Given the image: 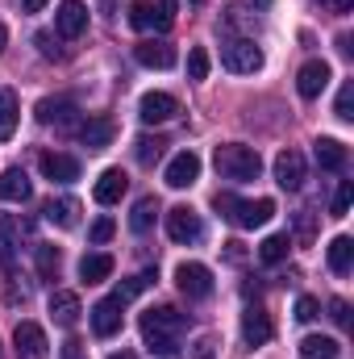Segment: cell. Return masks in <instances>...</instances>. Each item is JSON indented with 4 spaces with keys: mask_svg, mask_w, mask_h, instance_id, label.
<instances>
[{
    "mask_svg": "<svg viewBox=\"0 0 354 359\" xmlns=\"http://www.w3.org/2000/svg\"><path fill=\"white\" fill-rule=\"evenodd\" d=\"M142 343L150 355H163V359H176L179 355V339L187 330V318L171 309V305H159V309H146L142 313Z\"/></svg>",
    "mask_w": 354,
    "mask_h": 359,
    "instance_id": "cell-1",
    "label": "cell"
},
{
    "mask_svg": "<svg viewBox=\"0 0 354 359\" xmlns=\"http://www.w3.org/2000/svg\"><path fill=\"white\" fill-rule=\"evenodd\" d=\"M213 205H217V213L225 217V222H234L238 230H255V226H267L271 217H275V201H238L234 192H217L213 196Z\"/></svg>",
    "mask_w": 354,
    "mask_h": 359,
    "instance_id": "cell-2",
    "label": "cell"
},
{
    "mask_svg": "<svg viewBox=\"0 0 354 359\" xmlns=\"http://www.w3.org/2000/svg\"><path fill=\"white\" fill-rule=\"evenodd\" d=\"M213 163H217L221 180H234V184L259 180V172H263V159H259V151H255V147H242V142H225V147H217Z\"/></svg>",
    "mask_w": 354,
    "mask_h": 359,
    "instance_id": "cell-3",
    "label": "cell"
},
{
    "mask_svg": "<svg viewBox=\"0 0 354 359\" xmlns=\"http://www.w3.org/2000/svg\"><path fill=\"white\" fill-rule=\"evenodd\" d=\"M221 67L234 76H255L263 67V50L255 46V38H229L221 46Z\"/></svg>",
    "mask_w": 354,
    "mask_h": 359,
    "instance_id": "cell-4",
    "label": "cell"
},
{
    "mask_svg": "<svg viewBox=\"0 0 354 359\" xmlns=\"http://www.w3.org/2000/svg\"><path fill=\"white\" fill-rule=\"evenodd\" d=\"M13 351H17V359H50L46 330H42L38 322H17V330H13Z\"/></svg>",
    "mask_w": 354,
    "mask_h": 359,
    "instance_id": "cell-5",
    "label": "cell"
},
{
    "mask_svg": "<svg viewBox=\"0 0 354 359\" xmlns=\"http://www.w3.org/2000/svg\"><path fill=\"white\" fill-rule=\"evenodd\" d=\"M176 284H179V292H183L187 301H204V297H213V271L204 268V264H179L176 268Z\"/></svg>",
    "mask_w": 354,
    "mask_h": 359,
    "instance_id": "cell-6",
    "label": "cell"
},
{
    "mask_svg": "<svg viewBox=\"0 0 354 359\" xmlns=\"http://www.w3.org/2000/svg\"><path fill=\"white\" fill-rule=\"evenodd\" d=\"M38 121H42V126H55L59 134H71V130L84 126V121H80V109H76L71 100H42V104H38Z\"/></svg>",
    "mask_w": 354,
    "mask_h": 359,
    "instance_id": "cell-7",
    "label": "cell"
},
{
    "mask_svg": "<svg viewBox=\"0 0 354 359\" xmlns=\"http://www.w3.org/2000/svg\"><path fill=\"white\" fill-rule=\"evenodd\" d=\"M179 113V100L171 92H146L142 100H138V117L146 121V126H163V121H171Z\"/></svg>",
    "mask_w": 354,
    "mask_h": 359,
    "instance_id": "cell-8",
    "label": "cell"
},
{
    "mask_svg": "<svg viewBox=\"0 0 354 359\" xmlns=\"http://www.w3.org/2000/svg\"><path fill=\"white\" fill-rule=\"evenodd\" d=\"M167 234H171L176 243H200V234H204L200 213H196L192 205H176V209L167 213Z\"/></svg>",
    "mask_w": 354,
    "mask_h": 359,
    "instance_id": "cell-9",
    "label": "cell"
},
{
    "mask_svg": "<svg viewBox=\"0 0 354 359\" xmlns=\"http://www.w3.org/2000/svg\"><path fill=\"white\" fill-rule=\"evenodd\" d=\"M275 184L288 188V192L304 188V155L300 151H279L275 155Z\"/></svg>",
    "mask_w": 354,
    "mask_h": 359,
    "instance_id": "cell-10",
    "label": "cell"
},
{
    "mask_svg": "<svg viewBox=\"0 0 354 359\" xmlns=\"http://www.w3.org/2000/svg\"><path fill=\"white\" fill-rule=\"evenodd\" d=\"M55 29H59L63 38H80V34L88 29V4H84V0H63L59 13H55Z\"/></svg>",
    "mask_w": 354,
    "mask_h": 359,
    "instance_id": "cell-11",
    "label": "cell"
},
{
    "mask_svg": "<svg viewBox=\"0 0 354 359\" xmlns=\"http://www.w3.org/2000/svg\"><path fill=\"white\" fill-rule=\"evenodd\" d=\"M134 59H138L142 67H159V72H167V67H176V46L163 42V38H146V42L134 46Z\"/></svg>",
    "mask_w": 354,
    "mask_h": 359,
    "instance_id": "cell-12",
    "label": "cell"
},
{
    "mask_svg": "<svg viewBox=\"0 0 354 359\" xmlns=\"http://www.w3.org/2000/svg\"><path fill=\"white\" fill-rule=\"evenodd\" d=\"M325 84H330V63H325V59H309V63L300 67V76H296V88H300L304 100H317V96L325 92Z\"/></svg>",
    "mask_w": 354,
    "mask_h": 359,
    "instance_id": "cell-13",
    "label": "cell"
},
{
    "mask_svg": "<svg viewBox=\"0 0 354 359\" xmlns=\"http://www.w3.org/2000/svg\"><path fill=\"white\" fill-rule=\"evenodd\" d=\"M92 330H96L100 339H113V334L121 330V301H117V297H104V301L92 305Z\"/></svg>",
    "mask_w": 354,
    "mask_h": 359,
    "instance_id": "cell-14",
    "label": "cell"
},
{
    "mask_svg": "<svg viewBox=\"0 0 354 359\" xmlns=\"http://www.w3.org/2000/svg\"><path fill=\"white\" fill-rule=\"evenodd\" d=\"M163 180H167L171 188H192V184L200 180V159H196L192 151H179L176 159L167 163V172H163Z\"/></svg>",
    "mask_w": 354,
    "mask_h": 359,
    "instance_id": "cell-15",
    "label": "cell"
},
{
    "mask_svg": "<svg viewBox=\"0 0 354 359\" xmlns=\"http://www.w3.org/2000/svg\"><path fill=\"white\" fill-rule=\"evenodd\" d=\"M125 188H129V176H125L121 168H108V172H100L92 196H96V205H117V201L125 196Z\"/></svg>",
    "mask_w": 354,
    "mask_h": 359,
    "instance_id": "cell-16",
    "label": "cell"
},
{
    "mask_svg": "<svg viewBox=\"0 0 354 359\" xmlns=\"http://www.w3.org/2000/svg\"><path fill=\"white\" fill-rule=\"evenodd\" d=\"M29 196H34V184H29V176H25L21 168H4V172H0V201L25 205Z\"/></svg>",
    "mask_w": 354,
    "mask_h": 359,
    "instance_id": "cell-17",
    "label": "cell"
},
{
    "mask_svg": "<svg viewBox=\"0 0 354 359\" xmlns=\"http://www.w3.org/2000/svg\"><path fill=\"white\" fill-rule=\"evenodd\" d=\"M42 176L55 180V184H71V180H80V159L63 155V151H50V155H42Z\"/></svg>",
    "mask_w": 354,
    "mask_h": 359,
    "instance_id": "cell-18",
    "label": "cell"
},
{
    "mask_svg": "<svg viewBox=\"0 0 354 359\" xmlns=\"http://www.w3.org/2000/svg\"><path fill=\"white\" fill-rule=\"evenodd\" d=\"M271 334H275V326H271L267 309L250 305V309L242 313V339H246L250 347H263V343H271Z\"/></svg>",
    "mask_w": 354,
    "mask_h": 359,
    "instance_id": "cell-19",
    "label": "cell"
},
{
    "mask_svg": "<svg viewBox=\"0 0 354 359\" xmlns=\"http://www.w3.org/2000/svg\"><path fill=\"white\" fill-rule=\"evenodd\" d=\"M42 217H46L50 226H59V230H71V226L80 222V201H76V196L46 201V205H42Z\"/></svg>",
    "mask_w": 354,
    "mask_h": 359,
    "instance_id": "cell-20",
    "label": "cell"
},
{
    "mask_svg": "<svg viewBox=\"0 0 354 359\" xmlns=\"http://www.w3.org/2000/svg\"><path fill=\"white\" fill-rule=\"evenodd\" d=\"M80 313H84V309H80V297H76V292H67V288L50 292V318H55L59 326H67V330H71V326L80 322Z\"/></svg>",
    "mask_w": 354,
    "mask_h": 359,
    "instance_id": "cell-21",
    "label": "cell"
},
{
    "mask_svg": "<svg viewBox=\"0 0 354 359\" xmlns=\"http://www.w3.org/2000/svg\"><path fill=\"white\" fill-rule=\"evenodd\" d=\"M113 134H117V130H113V121H108V117H92V121L80 126V138H84V147H88V151L108 147V142H113Z\"/></svg>",
    "mask_w": 354,
    "mask_h": 359,
    "instance_id": "cell-22",
    "label": "cell"
},
{
    "mask_svg": "<svg viewBox=\"0 0 354 359\" xmlns=\"http://www.w3.org/2000/svg\"><path fill=\"white\" fill-rule=\"evenodd\" d=\"M113 276V255H104V251H92L80 259V280L84 284H100V280H108Z\"/></svg>",
    "mask_w": 354,
    "mask_h": 359,
    "instance_id": "cell-23",
    "label": "cell"
},
{
    "mask_svg": "<svg viewBox=\"0 0 354 359\" xmlns=\"http://www.w3.org/2000/svg\"><path fill=\"white\" fill-rule=\"evenodd\" d=\"M317 163L325 172H342L346 168V147L338 138H317Z\"/></svg>",
    "mask_w": 354,
    "mask_h": 359,
    "instance_id": "cell-24",
    "label": "cell"
},
{
    "mask_svg": "<svg viewBox=\"0 0 354 359\" xmlns=\"http://www.w3.org/2000/svg\"><path fill=\"white\" fill-rule=\"evenodd\" d=\"M351 268H354V238L338 234V238L330 243V271H334V276H346Z\"/></svg>",
    "mask_w": 354,
    "mask_h": 359,
    "instance_id": "cell-25",
    "label": "cell"
},
{
    "mask_svg": "<svg viewBox=\"0 0 354 359\" xmlns=\"http://www.w3.org/2000/svg\"><path fill=\"white\" fill-rule=\"evenodd\" d=\"M17 117H21L17 92L4 88V92H0V142H8V138H13V130H17Z\"/></svg>",
    "mask_w": 354,
    "mask_h": 359,
    "instance_id": "cell-26",
    "label": "cell"
},
{
    "mask_svg": "<svg viewBox=\"0 0 354 359\" xmlns=\"http://www.w3.org/2000/svg\"><path fill=\"white\" fill-rule=\"evenodd\" d=\"M338 355H342V347L334 339H325V334H309L300 343V359H338Z\"/></svg>",
    "mask_w": 354,
    "mask_h": 359,
    "instance_id": "cell-27",
    "label": "cell"
},
{
    "mask_svg": "<svg viewBox=\"0 0 354 359\" xmlns=\"http://www.w3.org/2000/svg\"><path fill=\"white\" fill-rule=\"evenodd\" d=\"M155 217H159V201H155V196H142V201L134 205V213H129V230H134V234H146V230L155 226Z\"/></svg>",
    "mask_w": 354,
    "mask_h": 359,
    "instance_id": "cell-28",
    "label": "cell"
},
{
    "mask_svg": "<svg viewBox=\"0 0 354 359\" xmlns=\"http://www.w3.org/2000/svg\"><path fill=\"white\" fill-rule=\"evenodd\" d=\"M288 247H292L288 234H271V238L259 243V259H263V264H283V259H288Z\"/></svg>",
    "mask_w": 354,
    "mask_h": 359,
    "instance_id": "cell-29",
    "label": "cell"
},
{
    "mask_svg": "<svg viewBox=\"0 0 354 359\" xmlns=\"http://www.w3.org/2000/svg\"><path fill=\"white\" fill-rule=\"evenodd\" d=\"M155 280H159V276H155V271H142V276H129V280H125V284H117V292H113V297H117V301H121V305H125V301H134V297H138V292H146V288H150V284H155Z\"/></svg>",
    "mask_w": 354,
    "mask_h": 359,
    "instance_id": "cell-30",
    "label": "cell"
},
{
    "mask_svg": "<svg viewBox=\"0 0 354 359\" xmlns=\"http://www.w3.org/2000/svg\"><path fill=\"white\" fill-rule=\"evenodd\" d=\"M59 247H50V243H38V276L42 280H55L59 276Z\"/></svg>",
    "mask_w": 354,
    "mask_h": 359,
    "instance_id": "cell-31",
    "label": "cell"
},
{
    "mask_svg": "<svg viewBox=\"0 0 354 359\" xmlns=\"http://www.w3.org/2000/svg\"><path fill=\"white\" fill-rule=\"evenodd\" d=\"M187 80H208V50L204 46L187 50Z\"/></svg>",
    "mask_w": 354,
    "mask_h": 359,
    "instance_id": "cell-32",
    "label": "cell"
},
{
    "mask_svg": "<svg viewBox=\"0 0 354 359\" xmlns=\"http://www.w3.org/2000/svg\"><path fill=\"white\" fill-rule=\"evenodd\" d=\"M334 113H338V121H354V84L346 80L342 88H338V100H334Z\"/></svg>",
    "mask_w": 354,
    "mask_h": 359,
    "instance_id": "cell-33",
    "label": "cell"
},
{
    "mask_svg": "<svg viewBox=\"0 0 354 359\" xmlns=\"http://www.w3.org/2000/svg\"><path fill=\"white\" fill-rule=\"evenodd\" d=\"M134 155H138V163L150 168V163L163 155V142H159V138H138V142H134Z\"/></svg>",
    "mask_w": 354,
    "mask_h": 359,
    "instance_id": "cell-34",
    "label": "cell"
},
{
    "mask_svg": "<svg viewBox=\"0 0 354 359\" xmlns=\"http://www.w3.org/2000/svg\"><path fill=\"white\" fill-rule=\"evenodd\" d=\"M351 201H354V184L342 180L338 192H334V217H346V213H351Z\"/></svg>",
    "mask_w": 354,
    "mask_h": 359,
    "instance_id": "cell-35",
    "label": "cell"
},
{
    "mask_svg": "<svg viewBox=\"0 0 354 359\" xmlns=\"http://www.w3.org/2000/svg\"><path fill=\"white\" fill-rule=\"evenodd\" d=\"M129 25H134V29H150V25H155V8H150L146 0H138V4L129 8Z\"/></svg>",
    "mask_w": 354,
    "mask_h": 359,
    "instance_id": "cell-36",
    "label": "cell"
},
{
    "mask_svg": "<svg viewBox=\"0 0 354 359\" xmlns=\"http://www.w3.org/2000/svg\"><path fill=\"white\" fill-rule=\"evenodd\" d=\"M176 8H179V0H159V8H155V29H171V25H176Z\"/></svg>",
    "mask_w": 354,
    "mask_h": 359,
    "instance_id": "cell-37",
    "label": "cell"
},
{
    "mask_svg": "<svg viewBox=\"0 0 354 359\" xmlns=\"http://www.w3.org/2000/svg\"><path fill=\"white\" fill-rule=\"evenodd\" d=\"M317 313H321V301L317 297H300L296 301V322H313Z\"/></svg>",
    "mask_w": 354,
    "mask_h": 359,
    "instance_id": "cell-38",
    "label": "cell"
},
{
    "mask_svg": "<svg viewBox=\"0 0 354 359\" xmlns=\"http://www.w3.org/2000/svg\"><path fill=\"white\" fill-rule=\"evenodd\" d=\"M0 264H4L8 276L17 271V247H13V238H8V234H0Z\"/></svg>",
    "mask_w": 354,
    "mask_h": 359,
    "instance_id": "cell-39",
    "label": "cell"
},
{
    "mask_svg": "<svg viewBox=\"0 0 354 359\" xmlns=\"http://www.w3.org/2000/svg\"><path fill=\"white\" fill-rule=\"evenodd\" d=\"M113 230H117V226H113V217H100V222L92 226V243H96V247H104V243L113 238Z\"/></svg>",
    "mask_w": 354,
    "mask_h": 359,
    "instance_id": "cell-40",
    "label": "cell"
},
{
    "mask_svg": "<svg viewBox=\"0 0 354 359\" xmlns=\"http://www.w3.org/2000/svg\"><path fill=\"white\" fill-rule=\"evenodd\" d=\"M330 318H334L342 330H351V305H346V301H330Z\"/></svg>",
    "mask_w": 354,
    "mask_h": 359,
    "instance_id": "cell-41",
    "label": "cell"
},
{
    "mask_svg": "<svg viewBox=\"0 0 354 359\" xmlns=\"http://www.w3.org/2000/svg\"><path fill=\"white\" fill-rule=\"evenodd\" d=\"M213 347H217V339H213V334H200V343H196L192 359H213Z\"/></svg>",
    "mask_w": 354,
    "mask_h": 359,
    "instance_id": "cell-42",
    "label": "cell"
},
{
    "mask_svg": "<svg viewBox=\"0 0 354 359\" xmlns=\"http://www.w3.org/2000/svg\"><path fill=\"white\" fill-rule=\"evenodd\" d=\"M34 42H38V50H42V55H46V59H59V50H55V46H50V42H55V38H50V34H38V38H34Z\"/></svg>",
    "mask_w": 354,
    "mask_h": 359,
    "instance_id": "cell-43",
    "label": "cell"
},
{
    "mask_svg": "<svg viewBox=\"0 0 354 359\" xmlns=\"http://www.w3.org/2000/svg\"><path fill=\"white\" fill-rule=\"evenodd\" d=\"M296 230H300V238L309 243V238H313V213H300V217H296Z\"/></svg>",
    "mask_w": 354,
    "mask_h": 359,
    "instance_id": "cell-44",
    "label": "cell"
},
{
    "mask_svg": "<svg viewBox=\"0 0 354 359\" xmlns=\"http://www.w3.org/2000/svg\"><path fill=\"white\" fill-rule=\"evenodd\" d=\"M225 259H229V264H242V259H246L242 243H225Z\"/></svg>",
    "mask_w": 354,
    "mask_h": 359,
    "instance_id": "cell-45",
    "label": "cell"
},
{
    "mask_svg": "<svg viewBox=\"0 0 354 359\" xmlns=\"http://www.w3.org/2000/svg\"><path fill=\"white\" fill-rule=\"evenodd\" d=\"M63 359H84V351H80V339H71V343L63 347Z\"/></svg>",
    "mask_w": 354,
    "mask_h": 359,
    "instance_id": "cell-46",
    "label": "cell"
},
{
    "mask_svg": "<svg viewBox=\"0 0 354 359\" xmlns=\"http://www.w3.org/2000/svg\"><path fill=\"white\" fill-rule=\"evenodd\" d=\"M46 4H50V0H21V8H25V13H42Z\"/></svg>",
    "mask_w": 354,
    "mask_h": 359,
    "instance_id": "cell-47",
    "label": "cell"
},
{
    "mask_svg": "<svg viewBox=\"0 0 354 359\" xmlns=\"http://www.w3.org/2000/svg\"><path fill=\"white\" fill-rule=\"evenodd\" d=\"M338 50H342L346 59H351V55H354V46H351V34H338Z\"/></svg>",
    "mask_w": 354,
    "mask_h": 359,
    "instance_id": "cell-48",
    "label": "cell"
},
{
    "mask_svg": "<svg viewBox=\"0 0 354 359\" xmlns=\"http://www.w3.org/2000/svg\"><path fill=\"white\" fill-rule=\"evenodd\" d=\"M330 4H334L338 13H351V8H354V0H330Z\"/></svg>",
    "mask_w": 354,
    "mask_h": 359,
    "instance_id": "cell-49",
    "label": "cell"
},
{
    "mask_svg": "<svg viewBox=\"0 0 354 359\" xmlns=\"http://www.w3.org/2000/svg\"><path fill=\"white\" fill-rule=\"evenodd\" d=\"M108 359H134V355H129V351H113Z\"/></svg>",
    "mask_w": 354,
    "mask_h": 359,
    "instance_id": "cell-50",
    "label": "cell"
},
{
    "mask_svg": "<svg viewBox=\"0 0 354 359\" xmlns=\"http://www.w3.org/2000/svg\"><path fill=\"white\" fill-rule=\"evenodd\" d=\"M100 8H104V13H113V0H100Z\"/></svg>",
    "mask_w": 354,
    "mask_h": 359,
    "instance_id": "cell-51",
    "label": "cell"
},
{
    "mask_svg": "<svg viewBox=\"0 0 354 359\" xmlns=\"http://www.w3.org/2000/svg\"><path fill=\"white\" fill-rule=\"evenodd\" d=\"M4 38H8V34H4V25H0V50H4Z\"/></svg>",
    "mask_w": 354,
    "mask_h": 359,
    "instance_id": "cell-52",
    "label": "cell"
}]
</instances>
